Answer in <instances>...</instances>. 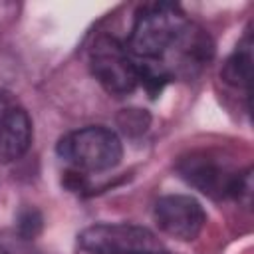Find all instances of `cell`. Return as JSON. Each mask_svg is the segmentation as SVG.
Listing matches in <instances>:
<instances>
[{"label": "cell", "mask_w": 254, "mask_h": 254, "mask_svg": "<svg viewBox=\"0 0 254 254\" xmlns=\"http://www.w3.org/2000/svg\"><path fill=\"white\" fill-rule=\"evenodd\" d=\"M32 145V119L26 109L8 105L0 113V159L16 161L28 153Z\"/></svg>", "instance_id": "cell-7"}, {"label": "cell", "mask_w": 254, "mask_h": 254, "mask_svg": "<svg viewBox=\"0 0 254 254\" xmlns=\"http://www.w3.org/2000/svg\"><path fill=\"white\" fill-rule=\"evenodd\" d=\"M79 246L89 254H165L155 232L129 222L87 226L79 234Z\"/></svg>", "instance_id": "cell-4"}, {"label": "cell", "mask_w": 254, "mask_h": 254, "mask_svg": "<svg viewBox=\"0 0 254 254\" xmlns=\"http://www.w3.org/2000/svg\"><path fill=\"white\" fill-rule=\"evenodd\" d=\"M0 254H4V250H2V248H0Z\"/></svg>", "instance_id": "cell-15"}, {"label": "cell", "mask_w": 254, "mask_h": 254, "mask_svg": "<svg viewBox=\"0 0 254 254\" xmlns=\"http://www.w3.org/2000/svg\"><path fill=\"white\" fill-rule=\"evenodd\" d=\"M189 20L181 6L171 2L145 4L135 18L127 50L139 60H163Z\"/></svg>", "instance_id": "cell-1"}, {"label": "cell", "mask_w": 254, "mask_h": 254, "mask_svg": "<svg viewBox=\"0 0 254 254\" xmlns=\"http://www.w3.org/2000/svg\"><path fill=\"white\" fill-rule=\"evenodd\" d=\"M250 73H252V42L246 34L244 40L236 46L232 56L222 65V79L234 87H246L250 85Z\"/></svg>", "instance_id": "cell-9"}, {"label": "cell", "mask_w": 254, "mask_h": 254, "mask_svg": "<svg viewBox=\"0 0 254 254\" xmlns=\"http://www.w3.org/2000/svg\"><path fill=\"white\" fill-rule=\"evenodd\" d=\"M58 155L79 173H99L119 165L123 145L115 131L89 125L64 135L58 141Z\"/></svg>", "instance_id": "cell-2"}, {"label": "cell", "mask_w": 254, "mask_h": 254, "mask_svg": "<svg viewBox=\"0 0 254 254\" xmlns=\"http://www.w3.org/2000/svg\"><path fill=\"white\" fill-rule=\"evenodd\" d=\"M137 75L139 83L147 89L151 97H157L173 77L161 60H141L137 64Z\"/></svg>", "instance_id": "cell-10"}, {"label": "cell", "mask_w": 254, "mask_h": 254, "mask_svg": "<svg viewBox=\"0 0 254 254\" xmlns=\"http://www.w3.org/2000/svg\"><path fill=\"white\" fill-rule=\"evenodd\" d=\"M230 196L246 206L250 204L252 200V169L250 167L244 171H236V177L230 187Z\"/></svg>", "instance_id": "cell-12"}, {"label": "cell", "mask_w": 254, "mask_h": 254, "mask_svg": "<svg viewBox=\"0 0 254 254\" xmlns=\"http://www.w3.org/2000/svg\"><path fill=\"white\" fill-rule=\"evenodd\" d=\"M8 105H10V101H8L6 97H2V93H0V113H2V111H4Z\"/></svg>", "instance_id": "cell-14"}, {"label": "cell", "mask_w": 254, "mask_h": 254, "mask_svg": "<svg viewBox=\"0 0 254 254\" xmlns=\"http://www.w3.org/2000/svg\"><path fill=\"white\" fill-rule=\"evenodd\" d=\"M155 220L165 234L183 242H190L200 234L206 214L194 196L167 194L155 202Z\"/></svg>", "instance_id": "cell-5"}, {"label": "cell", "mask_w": 254, "mask_h": 254, "mask_svg": "<svg viewBox=\"0 0 254 254\" xmlns=\"http://www.w3.org/2000/svg\"><path fill=\"white\" fill-rule=\"evenodd\" d=\"M149 123H151V117H149V113L145 109L131 107V109H123L117 115V125L127 135H141V133H145Z\"/></svg>", "instance_id": "cell-11"}, {"label": "cell", "mask_w": 254, "mask_h": 254, "mask_svg": "<svg viewBox=\"0 0 254 254\" xmlns=\"http://www.w3.org/2000/svg\"><path fill=\"white\" fill-rule=\"evenodd\" d=\"M42 228V216L36 208H28L18 218V232L24 238H34Z\"/></svg>", "instance_id": "cell-13"}, {"label": "cell", "mask_w": 254, "mask_h": 254, "mask_svg": "<svg viewBox=\"0 0 254 254\" xmlns=\"http://www.w3.org/2000/svg\"><path fill=\"white\" fill-rule=\"evenodd\" d=\"M177 169H179L181 177L190 187L200 190L202 194L212 196V198L230 196V187L236 177V171H230L218 159H214L206 153H194V155L181 159Z\"/></svg>", "instance_id": "cell-6"}, {"label": "cell", "mask_w": 254, "mask_h": 254, "mask_svg": "<svg viewBox=\"0 0 254 254\" xmlns=\"http://www.w3.org/2000/svg\"><path fill=\"white\" fill-rule=\"evenodd\" d=\"M169 52H175L177 69L183 73H192L200 69L204 64L212 58V42L208 34L192 24H187L183 34L177 38V42L171 46ZM167 52V54H169Z\"/></svg>", "instance_id": "cell-8"}, {"label": "cell", "mask_w": 254, "mask_h": 254, "mask_svg": "<svg viewBox=\"0 0 254 254\" xmlns=\"http://www.w3.org/2000/svg\"><path fill=\"white\" fill-rule=\"evenodd\" d=\"M89 67L99 85L111 95H127L139 85L137 62L115 36H99L89 50Z\"/></svg>", "instance_id": "cell-3"}]
</instances>
